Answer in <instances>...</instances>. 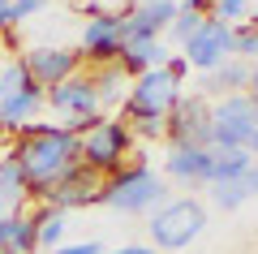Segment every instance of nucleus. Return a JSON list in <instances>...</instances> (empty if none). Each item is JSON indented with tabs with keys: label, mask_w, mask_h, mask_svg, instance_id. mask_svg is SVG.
<instances>
[{
	"label": "nucleus",
	"mask_w": 258,
	"mask_h": 254,
	"mask_svg": "<svg viewBox=\"0 0 258 254\" xmlns=\"http://www.w3.org/2000/svg\"><path fill=\"white\" fill-rule=\"evenodd\" d=\"M9 155L22 164V173H26V181H30V194H35V198H47V190H52L69 168L82 164V138L69 125L39 121V125H26L18 134V146H13Z\"/></svg>",
	"instance_id": "f257e3e1"
},
{
	"label": "nucleus",
	"mask_w": 258,
	"mask_h": 254,
	"mask_svg": "<svg viewBox=\"0 0 258 254\" xmlns=\"http://www.w3.org/2000/svg\"><path fill=\"white\" fill-rule=\"evenodd\" d=\"M181 104V78L172 69H151L142 78H134L129 86V99L120 108V121L125 125H138L142 134H164L168 125V112Z\"/></svg>",
	"instance_id": "f03ea898"
},
{
	"label": "nucleus",
	"mask_w": 258,
	"mask_h": 254,
	"mask_svg": "<svg viewBox=\"0 0 258 254\" xmlns=\"http://www.w3.org/2000/svg\"><path fill=\"white\" fill-rule=\"evenodd\" d=\"M168 198V181L159 173H151L147 164H129V168H120L116 177H108L103 181V194L99 202L112 211H120V216H138V211H159Z\"/></svg>",
	"instance_id": "7ed1b4c3"
},
{
	"label": "nucleus",
	"mask_w": 258,
	"mask_h": 254,
	"mask_svg": "<svg viewBox=\"0 0 258 254\" xmlns=\"http://www.w3.org/2000/svg\"><path fill=\"white\" fill-rule=\"evenodd\" d=\"M151 241L159 250H185L194 237L207 228V207L198 198H176V202H164L159 211H151Z\"/></svg>",
	"instance_id": "20e7f679"
},
{
	"label": "nucleus",
	"mask_w": 258,
	"mask_h": 254,
	"mask_svg": "<svg viewBox=\"0 0 258 254\" xmlns=\"http://www.w3.org/2000/svg\"><path fill=\"white\" fill-rule=\"evenodd\" d=\"M129 146H134V138H129V125L125 121H108L99 117L91 129L82 134V164L86 168H95L99 177H116L120 168H125V155Z\"/></svg>",
	"instance_id": "39448f33"
},
{
	"label": "nucleus",
	"mask_w": 258,
	"mask_h": 254,
	"mask_svg": "<svg viewBox=\"0 0 258 254\" xmlns=\"http://www.w3.org/2000/svg\"><path fill=\"white\" fill-rule=\"evenodd\" d=\"M258 134V99L249 91L224 95L211 104V142L215 146H249Z\"/></svg>",
	"instance_id": "423d86ee"
},
{
	"label": "nucleus",
	"mask_w": 258,
	"mask_h": 254,
	"mask_svg": "<svg viewBox=\"0 0 258 254\" xmlns=\"http://www.w3.org/2000/svg\"><path fill=\"white\" fill-rule=\"evenodd\" d=\"M164 134L172 146H215L211 142V99L198 95V91L181 95V104L168 112Z\"/></svg>",
	"instance_id": "0eeeda50"
},
{
	"label": "nucleus",
	"mask_w": 258,
	"mask_h": 254,
	"mask_svg": "<svg viewBox=\"0 0 258 254\" xmlns=\"http://www.w3.org/2000/svg\"><path fill=\"white\" fill-rule=\"evenodd\" d=\"M125 52V13H95L82 26V61L116 65Z\"/></svg>",
	"instance_id": "6e6552de"
},
{
	"label": "nucleus",
	"mask_w": 258,
	"mask_h": 254,
	"mask_svg": "<svg viewBox=\"0 0 258 254\" xmlns=\"http://www.w3.org/2000/svg\"><path fill=\"white\" fill-rule=\"evenodd\" d=\"M103 181L108 177H99L95 168H86V164H78V168H69V173L60 177V181L47 190L43 207H56V211H74V207H95L103 194Z\"/></svg>",
	"instance_id": "1a4fd4ad"
},
{
	"label": "nucleus",
	"mask_w": 258,
	"mask_h": 254,
	"mask_svg": "<svg viewBox=\"0 0 258 254\" xmlns=\"http://www.w3.org/2000/svg\"><path fill=\"white\" fill-rule=\"evenodd\" d=\"M181 56L189 61V69H198V73L220 69V65L232 56V26H224V22L207 18L203 30H198V35H194L189 43L181 47Z\"/></svg>",
	"instance_id": "9d476101"
},
{
	"label": "nucleus",
	"mask_w": 258,
	"mask_h": 254,
	"mask_svg": "<svg viewBox=\"0 0 258 254\" xmlns=\"http://www.w3.org/2000/svg\"><path fill=\"white\" fill-rule=\"evenodd\" d=\"M176 13H181L176 0H142L134 9H125V47L129 43H159V35L172 26Z\"/></svg>",
	"instance_id": "9b49d317"
},
{
	"label": "nucleus",
	"mask_w": 258,
	"mask_h": 254,
	"mask_svg": "<svg viewBox=\"0 0 258 254\" xmlns=\"http://www.w3.org/2000/svg\"><path fill=\"white\" fill-rule=\"evenodd\" d=\"M22 65L43 91H52V86H60V82H69L78 73L82 52L78 47H30V52H22Z\"/></svg>",
	"instance_id": "f8f14e48"
},
{
	"label": "nucleus",
	"mask_w": 258,
	"mask_h": 254,
	"mask_svg": "<svg viewBox=\"0 0 258 254\" xmlns=\"http://www.w3.org/2000/svg\"><path fill=\"white\" fill-rule=\"evenodd\" d=\"M47 104H52L56 112H64V117H74V121H95L99 108H103L99 86H95L91 73H74L69 82L52 86V91H47Z\"/></svg>",
	"instance_id": "ddd939ff"
},
{
	"label": "nucleus",
	"mask_w": 258,
	"mask_h": 254,
	"mask_svg": "<svg viewBox=\"0 0 258 254\" xmlns=\"http://www.w3.org/2000/svg\"><path fill=\"white\" fill-rule=\"evenodd\" d=\"M211 164H215V146H172L164 160V173L185 185H211Z\"/></svg>",
	"instance_id": "4468645a"
},
{
	"label": "nucleus",
	"mask_w": 258,
	"mask_h": 254,
	"mask_svg": "<svg viewBox=\"0 0 258 254\" xmlns=\"http://www.w3.org/2000/svg\"><path fill=\"white\" fill-rule=\"evenodd\" d=\"M249 82H254V69H249V61H224L220 69H211V73H203V86H198V95H207V99H211V95H241V91H249Z\"/></svg>",
	"instance_id": "2eb2a0df"
},
{
	"label": "nucleus",
	"mask_w": 258,
	"mask_h": 254,
	"mask_svg": "<svg viewBox=\"0 0 258 254\" xmlns=\"http://www.w3.org/2000/svg\"><path fill=\"white\" fill-rule=\"evenodd\" d=\"M43 104H47V91L35 82V86H26V91L9 95V99H0V125L9 129V134H13V129L22 134V129H26V121H30V112H39Z\"/></svg>",
	"instance_id": "dca6fc26"
},
{
	"label": "nucleus",
	"mask_w": 258,
	"mask_h": 254,
	"mask_svg": "<svg viewBox=\"0 0 258 254\" xmlns=\"http://www.w3.org/2000/svg\"><path fill=\"white\" fill-rule=\"evenodd\" d=\"M30 198V181L22 173V164L13 155L0 160V207L9 211V216H22V202Z\"/></svg>",
	"instance_id": "f3484780"
},
{
	"label": "nucleus",
	"mask_w": 258,
	"mask_h": 254,
	"mask_svg": "<svg viewBox=\"0 0 258 254\" xmlns=\"http://www.w3.org/2000/svg\"><path fill=\"white\" fill-rule=\"evenodd\" d=\"M168 61H172V56H168L164 43H129L125 52H120L125 78H142V73H151V69H164Z\"/></svg>",
	"instance_id": "a211bd4d"
},
{
	"label": "nucleus",
	"mask_w": 258,
	"mask_h": 254,
	"mask_svg": "<svg viewBox=\"0 0 258 254\" xmlns=\"http://www.w3.org/2000/svg\"><path fill=\"white\" fill-rule=\"evenodd\" d=\"M211 194H215V202H220L224 211H237V207H245V202L258 194V160L249 164V168L237 177V181H224V185H215Z\"/></svg>",
	"instance_id": "6ab92c4d"
},
{
	"label": "nucleus",
	"mask_w": 258,
	"mask_h": 254,
	"mask_svg": "<svg viewBox=\"0 0 258 254\" xmlns=\"http://www.w3.org/2000/svg\"><path fill=\"white\" fill-rule=\"evenodd\" d=\"M254 155L245 146H215V164H211V185H224V181H237L245 173Z\"/></svg>",
	"instance_id": "aec40b11"
},
{
	"label": "nucleus",
	"mask_w": 258,
	"mask_h": 254,
	"mask_svg": "<svg viewBox=\"0 0 258 254\" xmlns=\"http://www.w3.org/2000/svg\"><path fill=\"white\" fill-rule=\"evenodd\" d=\"M26 86H35V78L26 73V65H22V61H9L5 69H0V99H9V95L26 91Z\"/></svg>",
	"instance_id": "412c9836"
},
{
	"label": "nucleus",
	"mask_w": 258,
	"mask_h": 254,
	"mask_svg": "<svg viewBox=\"0 0 258 254\" xmlns=\"http://www.w3.org/2000/svg\"><path fill=\"white\" fill-rule=\"evenodd\" d=\"M207 18L224 22V26H241V22H249V0H215Z\"/></svg>",
	"instance_id": "4be33fe9"
},
{
	"label": "nucleus",
	"mask_w": 258,
	"mask_h": 254,
	"mask_svg": "<svg viewBox=\"0 0 258 254\" xmlns=\"http://www.w3.org/2000/svg\"><path fill=\"white\" fill-rule=\"evenodd\" d=\"M232 56H241V61H254L258 56V26L254 22L232 26Z\"/></svg>",
	"instance_id": "5701e85b"
},
{
	"label": "nucleus",
	"mask_w": 258,
	"mask_h": 254,
	"mask_svg": "<svg viewBox=\"0 0 258 254\" xmlns=\"http://www.w3.org/2000/svg\"><path fill=\"white\" fill-rule=\"evenodd\" d=\"M203 22H207V13H194V9H181V13H176V18H172V26H168V30H172V39H176V43H189V39L194 35H198V30H203Z\"/></svg>",
	"instance_id": "b1692460"
},
{
	"label": "nucleus",
	"mask_w": 258,
	"mask_h": 254,
	"mask_svg": "<svg viewBox=\"0 0 258 254\" xmlns=\"http://www.w3.org/2000/svg\"><path fill=\"white\" fill-rule=\"evenodd\" d=\"M47 0H9V18H5V30H13V26H22V22L30 18V13H39Z\"/></svg>",
	"instance_id": "393cba45"
},
{
	"label": "nucleus",
	"mask_w": 258,
	"mask_h": 254,
	"mask_svg": "<svg viewBox=\"0 0 258 254\" xmlns=\"http://www.w3.org/2000/svg\"><path fill=\"white\" fill-rule=\"evenodd\" d=\"M13 233H18V216L0 211V250H13Z\"/></svg>",
	"instance_id": "a878e982"
},
{
	"label": "nucleus",
	"mask_w": 258,
	"mask_h": 254,
	"mask_svg": "<svg viewBox=\"0 0 258 254\" xmlns=\"http://www.w3.org/2000/svg\"><path fill=\"white\" fill-rule=\"evenodd\" d=\"M52 254H103V245L99 241H78V245H60V250H52Z\"/></svg>",
	"instance_id": "bb28decb"
},
{
	"label": "nucleus",
	"mask_w": 258,
	"mask_h": 254,
	"mask_svg": "<svg viewBox=\"0 0 258 254\" xmlns=\"http://www.w3.org/2000/svg\"><path fill=\"white\" fill-rule=\"evenodd\" d=\"M181 9H194V13H211V5L215 0H176Z\"/></svg>",
	"instance_id": "cd10ccee"
},
{
	"label": "nucleus",
	"mask_w": 258,
	"mask_h": 254,
	"mask_svg": "<svg viewBox=\"0 0 258 254\" xmlns=\"http://www.w3.org/2000/svg\"><path fill=\"white\" fill-rule=\"evenodd\" d=\"M112 254H155L151 245H120V250H112Z\"/></svg>",
	"instance_id": "c85d7f7f"
},
{
	"label": "nucleus",
	"mask_w": 258,
	"mask_h": 254,
	"mask_svg": "<svg viewBox=\"0 0 258 254\" xmlns=\"http://www.w3.org/2000/svg\"><path fill=\"white\" fill-rule=\"evenodd\" d=\"M5 18H9V0H0V30H5Z\"/></svg>",
	"instance_id": "c756f323"
},
{
	"label": "nucleus",
	"mask_w": 258,
	"mask_h": 254,
	"mask_svg": "<svg viewBox=\"0 0 258 254\" xmlns=\"http://www.w3.org/2000/svg\"><path fill=\"white\" fill-rule=\"evenodd\" d=\"M249 95H254V99H258V69H254V82H249Z\"/></svg>",
	"instance_id": "7c9ffc66"
},
{
	"label": "nucleus",
	"mask_w": 258,
	"mask_h": 254,
	"mask_svg": "<svg viewBox=\"0 0 258 254\" xmlns=\"http://www.w3.org/2000/svg\"><path fill=\"white\" fill-rule=\"evenodd\" d=\"M5 138H9V129H5V125H0V146H5Z\"/></svg>",
	"instance_id": "2f4dec72"
},
{
	"label": "nucleus",
	"mask_w": 258,
	"mask_h": 254,
	"mask_svg": "<svg viewBox=\"0 0 258 254\" xmlns=\"http://www.w3.org/2000/svg\"><path fill=\"white\" fill-rule=\"evenodd\" d=\"M249 22H254V26H258V9H254V13H249Z\"/></svg>",
	"instance_id": "473e14b6"
},
{
	"label": "nucleus",
	"mask_w": 258,
	"mask_h": 254,
	"mask_svg": "<svg viewBox=\"0 0 258 254\" xmlns=\"http://www.w3.org/2000/svg\"><path fill=\"white\" fill-rule=\"evenodd\" d=\"M0 254H13V250H0Z\"/></svg>",
	"instance_id": "72a5a7b5"
}]
</instances>
